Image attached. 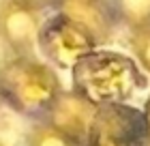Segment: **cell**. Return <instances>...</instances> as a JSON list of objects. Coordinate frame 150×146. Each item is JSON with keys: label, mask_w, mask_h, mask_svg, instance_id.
Segmentation results:
<instances>
[{"label": "cell", "mask_w": 150, "mask_h": 146, "mask_svg": "<svg viewBox=\"0 0 150 146\" xmlns=\"http://www.w3.org/2000/svg\"><path fill=\"white\" fill-rule=\"evenodd\" d=\"M73 84L75 93L101 108L127 101L144 80L131 58L118 52L94 50L73 67Z\"/></svg>", "instance_id": "obj_1"}, {"label": "cell", "mask_w": 150, "mask_h": 146, "mask_svg": "<svg viewBox=\"0 0 150 146\" xmlns=\"http://www.w3.org/2000/svg\"><path fill=\"white\" fill-rule=\"evenodd\" d=\"M60 93L54 69L32 56H15L0 67V99L19 114H47Z\"/></svg>", "instance_id": "obj_2"}, {"label": "cell", "mask_w": 150, "mask_h": 146, "mask_svg": "<svg viewBox=\"0 0 150 146\" xmlns=\"http://www.w3.org/2000/svg\"><path fill=\"white\" fill-rule=\"evenodd\" d=\"M37 45L56 67L73 69L84 56L92 54L99 43L67 15L56 13L50 19H43Z\"/></svg>", "instance_id": "obj_3"}, {"label": "cell", "mask_w": 150, "mask_h": 146, "mask_svg": "<svg viewBox=\"0 0 150 146\" xmlns=\"http://www.w3.org/2000/svg\"><path fill=\"white\" fill-rule=\"evenodd\" d=\"M150 135L142 112L122 103L97 108L88 144L90 146H148Z\"/></svg>", "instance_id": "obj_4"}, {"label": "cell", "mask_w": 150, "mask_h": 146, "mask_svg": "<svg viewBox=\"0 0 150 146\" xmlns=\"http://www.w3.org/2000/svg\"><path fill=\"white\" fill-rule=\"evenodd\" d=\"M43 26L41 11L24 0H0V41L15 54L30 56Z\"/></svg>", "instance_id": "obj_5"}, {"label": "cell", "mask_w": 150, "mask_h": 146, "mask_svg": "<svg viewBox=\"0 0 150 146\" xmlns=\"http://www.w3.org/2000/svg\"><path fill=\"white\" fill-rule=\"evenodd\" d=\"M97 116V105L79 93H60L47 110V125L73 140L77 146L88 144L90 129Z\"/></svg>", "instance_id": "obj_6"}, {"label": "cell", "mask_w": 150, "mask_h": 146, "mask_svg": "<svg viewBox=\"0 0 150 146\" xmlns=\"http://www.w3.org/2000/svg\"><path fill=\"white\" fill-rule=\"evenodd\" d=\"M58 13L84 28L97 43H103L114 30L116 11L110 0H60Z\"/></svg>", "instance_id": "obj_7"}, {"label": "cell", "mask_w": 150, "mask_h": 146, "mask_svg": "<svg viewBox=\"0 0 150 146\" xmlns=\"http://www.w3.org/2000/svg\"><path fill=\"white\" fill-rule=\"evenodd\" d=\"M114 11L133 30L150 24V0H116Z\"/></svg>", "instance_id": "obj_8"}, {"label": "cell", "mask_w": 150, "mask_h": 146, "mask_svg": "<svg viewBox=\"0 0 150 146\" xmlns=\"http://www.w3.org/2000/svg\"><path fill=\"white\" fill-rule=\"evenodd\" d=\"M28 146H77V144L45 122V125H39V127H35L30 131Z\"/></svg>", "instance_id": "obj_9"}, {"label": "cell", "mask_w": 150, "mask_h": 146, "mask_svg": "<svg viewBox=\"0 0 150 146\" xmlns=\"http://www.w3.org/2000/svg\"><path fill=\"white\" fill-rule=\"evenodd\" d=\"M131 45H133V52L137 56V60L142 62V67L146 71H150V24L133 30Z\"/></svg>", "instance_id": "obj_10"}, {"label": "cell", "mask_w": 150, "mask_h": 146, "mask_svg": "<svg viewBox=\"0 0 150 146\" xmlns=\"http://www.w3.org/2000/svg\"><path fill=\"white\" fill-rule=\"evenodd\" d=\"M24 2H28V4H32L35 9H45V6H54V4H58L60 0H24Z\"/></svg>", "instance_id": "obj_11"}, {"label": "cell", "mask_w": 150, "mask_h": 146, "mask_svg": "<svg viewBox=\"0 0 150 146\" xmlns=\"http://www.w3.org/2000/svg\"><path fill=\"white\" fill-rule=\"evenodd\" d=\"M144 118H146V127H148V135H150V99L146 103V112H144Z\"/></svg>", "instance_id": "obj_12"}, {"label": "cell", "mask_w": 150, "mask_h": 146, "mask_svg": "<svg viewBox=\"0 0 150 146\" xmlns=\"http://www.w3.org/2000/svg\"><path fill=\"white\" fill-rule=\"evenodd\" d=\"M0 103H2V99H0Z\"/></svg>", "instance_id": "obj_13"}, {"label": "cell", "mask_w": 150, "mask_h": 146, "mask_svg": "<svg viewBox=\"0 0 150 146\" xmlns=\"http://www.w3.org/2000/svg\"><path fill=\"white\" fill-rule=\"evenodd\" d=\"M0 146H4V144H0Z\"/></svg>", "instance_id": "obj_14"}]
</instances>
